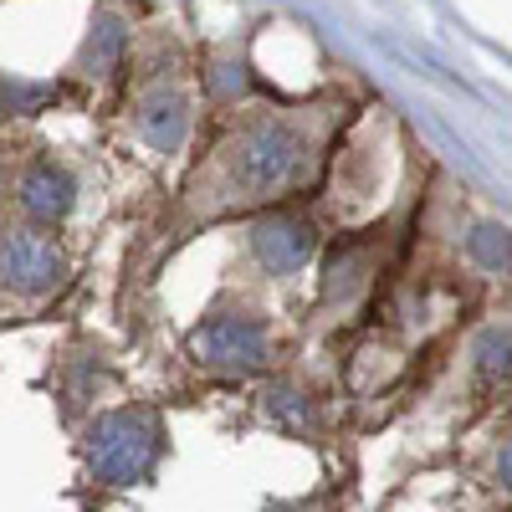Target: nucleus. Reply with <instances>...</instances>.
Segmentation results:
<instances>
[{
	"label": "nucleus",
	"instance_id": "1",
	"mask_svg": "<svg viewBox=\"0 0 512 512\" xmlns=\"http://www.w3.org/2000/svg\"><path fill=\"white\" fill-rule=\"evenodd\" d=\"M149 461V441L139 436V425L128 420V415H113L98 425V436H93V466L103 477L123 482V477H134L139 466Z\"/></svg>",
	"mask_w": 512,
	"mask_h": 512
},
{
	"label": "nucleus",
	"instance_id": "2",
	"mask_svg": "<svg viewBox=\"0 0 512 512\" xmlns=\"http://www.w3.org/2000/svg\"><path fill=\"white\" fill-rule=\"evenodd\" d=\"M57 272H62V262H57L52 241H41V236H6L0 241V282L36 292V287H47Z\"/></svg>",
	"mask_w": 512,
	"mask_h": 512
},
{
	"label": "nucleus",
	"instance_id": "3",
	"mask_svg": "<svg viewBox=\"0 0 512 512\" xmlns=\"http://www.w3.org/2000/svg\"><path fill=\"white\" fill-rule=\"evenodd\" d=\"M21 205L31 210V216H41V221L62 216V210L72 205V185H67V175H62V169H52V164L31 169L26 185H21Z\"/></svg>",
	"mask_w": 512,
	"mask_h": 512
},
{
	"label": "nucleus",
	"instance_id": "4",
	"mask_svg": "<svg viewBox=\"0 0 512 512\" xmlns=\"http://www.w3.org/2000/svg\"><path fill=\"white\" fill-rule=\"evenodd\" d=\"M200 344H205V354L216 359V364H251V359H262V333L246 328V323H216V328H205Z\"/></svg>",
	"mask_w": 512,
	"mask_h": 512
},
{
	"label": "nucleus",
	"instance_id": "5",
	"mask_svg": "<svg viewBox=\"0 0 512 512\" xmlns=\"http://www.w3.org/2000/svg\"><path fill=\"white\" fill-rule=\"evenodd\" d=\"M303 251H308V241H303V231H292V226H277V231L262 236V256H267L277 272L297 267V262H303Z\"/></svg>",
	"mask_w": 512,
	"mask_h": 512
}]
</instances>
